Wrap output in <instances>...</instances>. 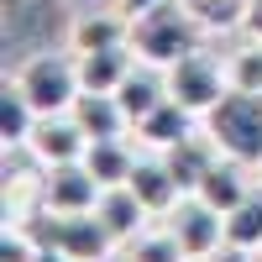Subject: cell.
I'll list each match as a JSON object with an SVG mask.
<instances>
[{
	"mask_svg": "<svg viewBox=\"0 0 262 262\" xmlns=\"http://www.w3.org/2000/svg\"><path fill=\"white\" fill-rule=\"evenodd\" d=\"M205 42V27L184 0H163L142 16H131V53L152 69H173L184 53H194Z\"/></svg>",
	"mask_w": 262,
	"mask_h": 262,
	"instance_id": "6da1fadb",
	"label": "cell"
},
{
	"mask_svg": "<svg viewBox=\"0 0 262 262\" xmlns=\"http://www.w3.org/2000/svg\"><path fill=\"white\" fill-rule=\"evenodd\" d=\"M11 84L37 105V116H58V111H74V100L84 95L79 84V53H58V48H37L16 63Z\"/></svg>",
	"mask_w": 262,
	"mask_h": 262,
	"instance_id": "7a4b0ae2",
	"label": "cell"
},
{
	"mask_svg": "<svg viewBox=\"0 0 262 262\" xmlns=\"http://www.w3.org/2000/svg\"><path fill=\"white\" fill-rule=\"evenodd\" d=\"M200 126L215 137V147H221L226 158L247 163V168H262V95L226 90L221 105H210L200 116Z\"/></svg>",
	"mask_w": 262,
	"mask_h": 262,
	"instance_id": "3957f363",
	"label": "cell"
},
{
	"mask_svg": "<svg viewBox=\"0 0 262 262\" xmlns=\"http://www.w3.org/2000/svg\"><path fill=\"white\" fill-rule=\"evenodd\" d=\"M226 90H231V79H226V58H215V53H205V48L184 53V58L168 69V95L179 100V105H189L194 116H205L210 105H221Z\"/></svg>",
	"mask_w": 262,
	"mask_h": 262,
	"instance_id": "277c9868",
	"label": "cell"
},
{
	"mask_svg": "<svg viewBox=\"0 0 262 262\" xmlns=\"http://www.w3.org/2000/svg\"><path fill=\"white\" fill-rule=\"evenodd\" d=\"M163 226L179 236V247H184L189 262H210L215 252L226 247V215L215 210L210 200H200V194H184V200L163 215Z\"/></svg>",
	"mask_w": 262,
	"mask_h": 262,
	"instance_id": "5b68a950",
	"label": "cell"
},
{
	"mask_svg": "<svg viewBox=\"0 0 262 262\" xmlns=\"http://www.w3.org/2000/svg\"><path fill=\"white\" fill-rule=\"evenodd\" d=\"M100 179L90 168L79 163H58V168H42V200H48V210L58 215H84V210H95L100 205Z\"/></svg>",
	"mask_w": 262,
	"mask_h": 262,
	"instance_id": "8992f818",
	"label": "cell"
},
{
	"mask_svg": "<svg viewBox=\"0 0 262 262\" xmlns=\"http://www.w3.org/2000/svg\"><path fill=\"white\" fill-rule=\"evenodd\" d=\"M90 137H84V126L74 121V111H58V116H37L32 126V142L27 152L42 163V168H58V163H79Z\"/></svg>",
	"mask_w": 262,
	"mask_h": 262,
	"instance_id": "52a82bcc",
	"label": "cell"
},
{
	"mask_svg": "<svg viewBox=\"0 0 262 262\" xmlns=\"http://www.w3.org/2000/svg\"><path fill=\"white\" fill-rule=\"evenodd\" d=\"M131 131H137V142H142V147H152V152H168V147H179L184 137H194V131H200V116H194L189 105H179V100L168 95V100L158 105V111H152V116H142Z\"/></svg>",
	"mask_w": 262,
	"mask_h": 262,
	"instance_id": "ba28073f",
	"label": "cell"
},
{
	"mask_svg": "<svg viewBox=\"0 0 262 262\" xmlns=\"http://www.w3.org/2000/svg\"><path fill=\"white\" fill-rule=\"evenodd\" d=\"M95 215L105 221V231L116 236V247H126L137 231H147V226H152V221H147L152 210L137 200V189H131V184H111V189H100V205H95Z\"/></svg>",
	"mask_w": 262,
	"mask_h": 262,
	"instance_id": "9c48e42d",
	"label": "cell"
},
{
	"mask_svg": "<svg viewBox=\"0 0 262 262\" xmlns=\"http://www.w3.org/2000/svg\"><path fill=\"white\" fill-rule=\"evenodd\" d=\"M126 184L137 189V200H142L152 215H168L173 205L184 200V189H179V179H173V168H168L163 152H152V158H137V168H131V179H126Z\"/></svg>",
	"mask_w": 262,
	"mask_h": 262,
	"instance_id": "30bf717a",
	"label": "cell"
},
{
	"mask_svg": "<svg viewBox=\"0 0 262 262\" xmlns=\"http://www.w3.org/2000/svg\"><path fill=\"white\" fill-rule=\"evenodd\" d=\"M252 184H257V179H252V168L221 152V158L210 163V173L200 179V189H194V194H200V200H210L221 215H231V210H236V205H242L247 194H252Z\"/></svg>",
	"mask_w": 262,
	"mask_h": 262,
	"instance_id": "8fae6325",
	"label": "cell"
},
{
	"mask_svg": "<svg viewBox=\"0 0 262 262\" xmlns=\"http://www.w3.org/2000/svg\"><path fill=\"white\" fill-rule=\"evenodd\" d=\"M131 42V16L111 11H79V21L69 27V48L74 53H100V48H126Z\"/></svg>",
	"mask_w": 262,
	"mask_h": 262,
	"instance_id": "7c38bea8",
	"label": "cell"
},
{
	"mask_svg": "<svg viewBox=\"0 0 262 262\" xmlns=\"http://www.w3.org/2000/svg\"><path fill=\"white\" fill-rule=\"evenodd\" d=\"M74 121L84 126V137L100 142V137H126L131 131V116H126V105L121 95H100V90H84L74 100Z\"/></svg>",
	"mask_w": 262,
	"mask_h": 262,
	"instance_id": "4fadbf2b",
	"label": "cell"
},
{
	"mask_svg": "<svg viewBox=\"0 0 262 262\" xmlns=\"http://www.w3.org/2000/svg\"><path fill=\"white\" fill-rule=\"evenodd\" d=\"M58 32V0H6V48H27Z\"/></svg>",
	"mask_w": 262,
	"mask_h": 262,
	"instance_id": "5bb4252c",
	"label": "cell"
},
{
	"mask_svg": "<svg viewBox=\"0 0 262 262\" xmlns=\"http://www.w3.org/2000/svg\"><path fill=\"white\" fill-rule=\"evenodd\" d=\"M163 158H168V168H173V179H179V189L194 194V189H200V179L210 173V163L221 158V147H215V137L200 126V131H194V137H184L179 147H168Z\"/></svg>",
	"mask_w": 262,
	"mask_h": 262,
	"instance_id": "9a60e30c",
	"label": "cell"
},
{
	"mask_svg": "<svg viewBox=\"0 0 262 262\" xmlns=\"http://www.w3.org/2000/svg\"><path fill=\"white\" fill-rule=\"evenodd\" d=\"M137 69V53H131V42L126 48H100V53H79V84L84 90H100V95H116L126 74Z\"/></svg>",
	"mask_w": 262,
	"mask_h": 262,
	"instance_id": "2e32d148",
	"label": "cell"
},
{
	"mask_svg": "<svg viewBox=\"0 0 262 262\" xmlns=\"http://www.w3.org/2000/svg\"><path fill=\"white\" fill-rule=\"evenodd\" d=\"M116 95H121V105H126L131 126H137L142 116H152V111L168 100V69H152V63H142V58H137V69L126 74V84H121Z\"/></svg>",
	"mask_w": 262,
	"mask_h": 262,
	"instance_id": "e0dca14e",
	"label": "cell"
},
{
	"mask_svg": "<svg viewBox=\"0 0 262 262\" xmlns=\"http://www.w3.org/2000/svg\"><path fill=\"white\" fill-rule=\"evenodd\" d=\"M84 168H90L95 179L111 189V184H126V179H131V168H137V152H131L126 137H100V142L84 147Z\"/></svg>",
	"mask_w": 262,
	"mask_h": 262,
	"instance_id": "ac0fdd59",
	"label": "cell"
},
{
	"mask_svg": "<svg viewBox=\"0 0 262 262\" xmlns=\"http://www.w3.org/2000/svg\"><path fill=\"white\" fill-rule=\"evenodd\" d=\"M32 126H37V105L16 90V84H6L0 90V142H6V152L11 147H27L32 142Z\"/></svg>",
	"mask_w": 262,
	"mask_h": 262,
	"instance_id": "d6986e66",
	"label": "cell"
},
{
	"mask_svg": "<svg viewBox=\"0 0 262 262\" xmlns=\"http://www.w3.org/2000/svg\"><path fill=\"white\" fill-rule=\"evenodd\" d=\"M121 257H126V262H189L184 247H179V236H173L163 221H158V226H147V231H137V236L126 242Z\"/></svg>",
	"mask_w": 262,
	"mask_h": 262,
	"instance_id": "ffe728a7",
	"label": "cell"
},
{
	"mask_svg": "<svg viewBox=\"0 0 262 262\" xmlns=\"http://www.w3.org/2000/svg\"><path fill=\"white\" fill-rule=\"evenodd\" d=\"M226 247H247V252L262 247V184H252V194L226 215Z\"/></svg>",
	"mask_w": 262,
	"mask_h": 262,
	"instance_id": "44dd1931",
	"label": "cell"
},
{
	"mask_svg": "<svg viewBox=\"0 0 262 262\" xmlns=\"http://www.w3.org/2000/svg\"><path fill=\"white\" fill-rule=\"evenodd\" d=\"M226 79H231V90L262 95V37H247L242 48L226 53Z\"/></svg>",
	"mask_w": 262,
	"mask_h": 262,
	"instance_id": "7402d4cb",
	"label": "cell"
},
{
	"mask_svg": "<svg viewBox=\"0 0 262 262\" xmlns=\"http://www.w3.org/2000/svg\"><path fill=\"white\" fill-rule=\"evenodd\" d=\"M184 6L200 16L205 32H236V27L247 21V6H252V0H184Z\"/></svg>",
	"mask_w": 262,
	"mask_h": 262,
	"instance_id": "603a6c76",
	"label": "cell"
},
{
	"mask_svg": "<svg viewBox=\"0 0 262 262\" xmlns=\"http://www.w3.org/2000/svg\"><path fill=\"white\" fill-rule=\"evenodd\" d=\"M37 252H42L37 236H32L27 226L6 221V236H0V262H37Z\"/></svg>",
	"mask_w": 262,
	"mask_h": 262,
	"instance_id": "cb8c5ba5",
	"label": "cell"
},
{
	"mask_svg": "<svg viewBox=\"0 0 262 262\" xmlns=\"http://www.w3.org/2000/svg\"><path fill=\"white\" fill-rule=\"evenodd\" d=\"M242 32H247V37H262V0H252V6H247V21H242Z\"/></svg>",
	"mask_w": 262,
	"mask_h": 262,
	"instance_id": "d4e9b609",
	"label": "cell"
},
{
	"mask_svg": "<svg viewBox=\"0 0 262 262\" xmlns=\"http://www.w3.org/2000/svg\"><path fill=\"white\" fill-rule=\"evenodd\" d=\"M210 262H257V252H247V247H221Z\"/></svg>",
	"mask_w": 262,
	"mask_h": 262,
	"instance_id": "484cf974",
	"label": "cell"
},
{
	"mask_svg": "<svg viewBox=\"0 0 262 262\" xmlns=\"http://www.w3.org/2000/svg\"><path fill=\"white\" fill-rule=\"evenodd\" d=\"M111 6H116L121 16H142V11H152V6H163V0H111Z\"/></svg>",
	"mask_w": 262,
	"mask_h": 262,
	"instance_id": "4316f807",
	"label": "cell"
},
{
	"mask_svg": "<svg viewBox=\"0 0 262 262\" xmlns=\"http://www.w3.org/2000/svg\"><path fill=\"white\" fill-rule=\"evenodd\" d=\"M37 262H74V257H63L58 247H42V252H37Z\"/></svg>",
	"mask_w": 262,
	"mask_h": 262,
	"instance_id": "83f0119b",
	"label": "cell"
},
{
	"mask_svg": "<svg viewBox=\"0 0 262 262\" xmlns=\"http://www.w3.org/2000/svg\"><path fill=\"white\" fill-rule=\"evenodd\" d=\"M111 262H126V257H111Z\"/></svg>",
	"mask_w": 262,
	"mask_h": 262,
	"instance_id": "f1b7e54d",
	"label": "cell"
},
{
	"mask_svg": "<svg viewBox=\"0 0 262 262\" xmlns=\"http://www.w3.org/2000/svg\"><path fill=\"white\" fill-rule=\"evenodd\" d=\"M257 262H262V247H257Z\"/></svg>",
	"mask_w": 262,
	"mask_h": 262,
	"instance_id": "f546056e",
	"label": "cell"
},
{
	"mask_svg": "<svg viewBox=\"0 0 262 262\" xmlns=\"http://www.w3.org/2000/svg\"><path fill=\"white\" fill-rule=\"evenodd\" d=\"M257 173H262V168H257Z\"/></svg>",
	"mask_w": 262,
	"mask_h": 262,
	"instance_id": "4dcf8cb0",
	"label": "cell"
}]
</instances>
